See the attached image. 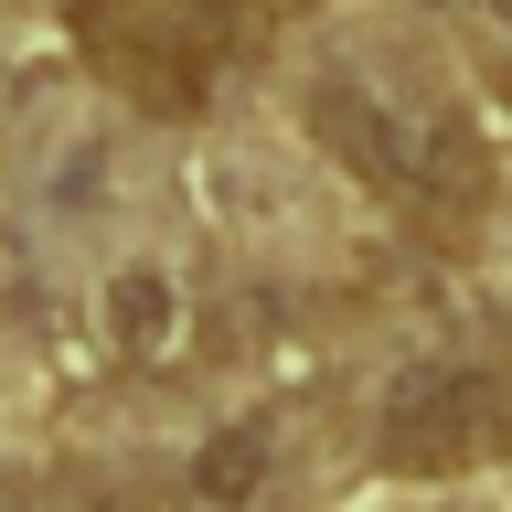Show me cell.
Returning <instances> with one entry per match:
<instances>
[{"mask_svg":"<svg viewBox=\"0 0 512 512\" xmlns=\"http://www.w3.org/2000/svg\"><path fill=\"white\" fill-rule=\"evenodd\" d=\"M192 11H203V32H214V43H235V54L278 43L288 22H310V0H192Z\"/></svg>","mask_w":512,"mask_h":512,"instance_id":"8992f818","label":"cell"},{"mask_svg":"<svg viewBox=\"0 0 512 512\" xmlns=\"http://www.w3.org/2000/svg\"><path fill=\"white\" fill-rule=\"evenodd\" d=\"M64 32H75V54L96 64V86H118L128 107L203 118L214 54H203V32H192L182 11H160V0H64Z\"/></svg>","mask_w":512,"mask_h":512,"instance_id":"3957f363","label":"cell"},{"mask_svg":"<svg viewBox=\"0 0 512 512\" xmlns=\"http://www.w3.org/2000/svg\"><path fill=\"white\" fill-rule=\"evenodd\" d=\"M267 480H278V427H214V438L192 448V502L203 512H256L267 502Z\"/></svg>","mask_w":512,"mask_h":512,"instance_id":"5b68a950","label":"cell"},{"mask_svg":"<svg viewBox=\"0 0 512 512\" xmlns=\"http://www.w3.org/2000/svg\"><path fill=\"white\" fill-rule=\"evenodd\" d=\"M480 54L502 75V107H512V0H480Z\"/></svg>","mask_w":512,"mask_h":512,"instance_id":"52a82bcc","label":"cell"},{"mask_svg":"<svg viewBox=\"0 0 512 512\" xmlns=\"http://www.w3.org/2000/svg\"><path fill=\"white\" fill-rule=\"evenodd\" d=\"M0 512H32V502H22V491H0Z\"/></svg>","mask_w":512,"mask_h":512,"instance_id":"ba28073f","label":"cell"},{"mask_svg":"<svg viewBox=\"0 0 512 512\" xmlns=\"http://www.w3.org/2000/svg\"><path fill=\"white\" fill-rule=\"evenodd\" d=\"M374 448H384V470H406V480H448V470L502 459L512 448L502 374L470 363V352H427L416 374H395V395H384V416H374Z\"/></svg>","mask_w":512,"mask_h":512,"instance_id":"7a4b0ae2","label":"cell"},{"mask_svg":"<svg viewBox=\"0 0 512 512\" xmlns=\"http://www.w3.org/2000/svg\"><path fill=\"white\" fill-rule=\"evenodd\" d=\"M310 128H320V150L342 160L374 203H395V214L427 224V235H459V224L480 214V192H491V150H480V128L459 118V96L416 86V75L342 64V75H320Z\"/></svg>","mask_w":512,"mask_h":512,"instance_id":"6da1fadb","label":"cell"},{"mask_svg":"<svg viewBox=\"0 0 512 512\" xmlns=\"http://www.w3.org/2000/svg\"><path fill=\"white\" fill-rule=\"evenodd\" d=\"M107 342H118V363H139V374L182 363V342H192L182 278H160V267H118V278H107Z\"/></svg>","mask_w":512,"mask_h":512,"instance_id":"277c9868","label":"cell"}]
</instances>
